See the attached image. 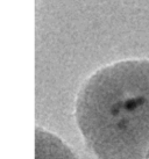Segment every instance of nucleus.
Returning <instances> with one entry per match:
<instances>
[{
    "label": "nucleus",
    "mask_w": 149,
    "mask_h": 159,
    "mask_svg": "<svg viewBox=\"0 0 149 159\" xmlns=\"http://www.w3.org/2000/svg\"><path fill=\"white\" fill-rule=\"evenodd\" d=\"M76 121L99 159L149 153V62L123 61L98 70L76 100Z\"/></svg>",
    "instance_id": "f257e3e1"
},
{
    "label": "nucleus",
    "mask_w": 149,
    "mask_h": 159,
    "mask_svg": "<svg viewBox=\"0 0 149 159\" xmlns=\"http://www.w3.org/2000/svg\"><path fill=\"white\" fill-rule=\"evenodd\" d=\"M35 159H77V157L56 135L36 127Z\"/></svg>",
    "instance_id": "f03ea898"
},
{
    "label": "nucleus",
    "mask_w": 149,
    "mask_h": 159,
    "mask_svg": "<svg viewBox=\"0 0 149 159\" xmlns=\"http://www.w3.org/2000/svg\"><path fill=\"white\" fill-rule=\"evenodd\" d=\"M146 159H149V153H148V156H147V158H146Z\"/></svg>",
    "instance_id": "7ed1b4c3"
}]
</instances>
